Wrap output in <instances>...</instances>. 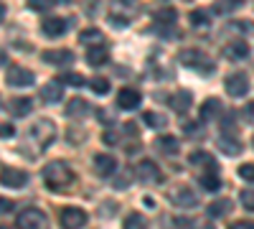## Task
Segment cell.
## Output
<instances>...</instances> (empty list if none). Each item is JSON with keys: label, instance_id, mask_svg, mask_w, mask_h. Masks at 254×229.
Instances as JSON below:
<instances>
[{"label": "cell", "instance_id": "e0dca14e", "mask_svg": "<svg viewBox=\"0 0 254 229\" xmlns=\"http://www.w3.org/2000/svg\"><path fill=\"white\" fill-rule=\"evenodd\" d=\"M61 94H64V81H49V84L41 89V97H44V102H59L61 99Z\"/></svg>", "mask_w": 254, "mask_h": 229}, {"label": "cell", "instance_id": "7c38bea8", "mask_svg": "<svg viewBox=\"0 0 254 229\" xmlns=\"http://www.w3.org/2000/svg\"><path fill=\"white\" fill-rule=\"evenodd\" d=\"M155 151H160L163 155H178L181 151V140L176 135H160L155 140Z\"/></svg>", "mask_w": 254, "mask_h": 229}, {"label": "cell", "instance_id": "8992f818", "mask_svg": "<svg viewBox=\"0 0 254 229\" xmlns=\"http://www.w3.org/2000/svg\"><path fill=\"white\" fill-rule=\"evenodd\" d=\"M0 183L8 186V189H23V186L28 183V173L20 171V168L5 165V168H0Z\"/></svg>", "mask_w": 254, "mask_h": 229}, {"label": "cell", "instance_id": "277c9868", "mask_svg": "<svg viewBox=\"0 0 254 229\" xmlns=\"http://www.w3.org/2000/svg\"><path fill=\"white\" fill-rule=\"evenodd\" d=\"M59 224L64 229H81L87 224V212L79 209V206H64L59 214Z\"/></svg>", "mask_w": 254, "mask_h": 229}, {"label": "cell", "instance_id": "ab89813d", "mask_svg": "<svg viewBox=\"0 0 254 229\" xmlns=\"http://www.w3.org/2000/svg\"><path fill=\"white\" fill-rule=\"evenodd\" d=\"M15 135V130H13V125H0V138H13Z\"/></svg>", "mask_w": 254, "mask_h": 229}, {"label": "cell", "instance_id": "836d02e7", "mask_svg": "<svg viewBox=\"0 0 254 229\" xmlns=\"http://www.w3.org/2000/svg\"><path fill=\"white\" fill-rule=\"evenodd\" d=\"M239 201H242L244 209L254 212V191H242V194H239Z\"/></svg>", "mask_w": 254, "mask_h": 229}, {"label": "cell", "instance_id": "30bf717a", "mask_svg": "<svg viewBox=\"0 0 254 229\" xmlns=\"http://www.w3.org/2000/svg\"><path fill=\"white\" fill-rule=\"evenodd\" d=\"M44 61L54 64V67H64V64H71L74 61V54L69 49H51V51H44Z\"/></svg>", "mask_w": 254, "mask_h": 229}, {"label": "cell", "instance_id": "681fc988", "mask_svg": "<svg viewBox=\"0 0 254 229\" xmlns=\"http://www.w3.org/2000/svg\"><path fill=\"white\" fill-rule=\"evenodd\" d=\"M234 3H244V0H234Z\"/></svg>", "mask_w": 254, "mask_h": 229}, {"label": "cell", "instance_id": "5bb4252c", "mask_svg": "<svg viewBox=\"0 0 254 229\" xmlns=\"http://www.w3.org/2000/svg\"><path fill=\"white\" fill-rule=\"evenodd\" d=\"M140 102H142V94L137 89H120V94H117V105L122 110H135V107H140Z\"/></svg>", "mask_w": 254, "mask_h": 229}, {"label": "cell", "instance_id": "c3c4849f", "mask_svg": "<svg viewBox=\"0 0 254 229\" xmlns=\"http://www.w3.org/2000/svg\"><path fill=\"white\" fill-rule=\"evenodd\" d=\"M203 229H214V227H208V224H206V227H203Z\"/></svg>", "mask_w": 254, "mask_h": 229}, {"label": "cell", "instance_id": "b9f144b4", "mask_svg": "<svg viewBox=\"0 0 254 229\" xmlns=\"http://www.w3.org/2000/svg\"><path fill=\"white\" fill-rule=\"evenodd\" d=\"M231 3H234V0H219V3L214 5V10H224V13H226V10L231 8Z\"/></svg>", "mask_w": 254, "mask_h": 229}, {"label": "cell", "instance_id": "8fae6325", "mask_svg": "<svg viewBox=\"0 0 254 229\" xmlns=\"http://www.w3.org/2000/svg\"><path fill=\"white\" fill-rule=\"evenodd\" d=\"M41 28H44V33H46L49 38H59V36H64V31H66V20L56 18V15H49V18H44Z\"/></svg>", "mask_w": 254, "mask_h": 229}, {"label": "cell", "instance_id": "d590c367", "mask_svg": "<svg viewBox=\"0 0 254 229\" xmlns=\"http://www.w3.org/2000/svg\"><path fill=\"white\" fill-rule=\"evenodd\" d=\"M229 28H231V31H252L254 26L249 23V20H244V23H242V20H237V23H231Z\"/></svg>", "mask_w": 254, "mask_h": 229}, {"label": "cell", "instance_id": "f1b7e54d", "mask_svg": "<svg viewBox=\"0 0 254 229\" xmlns=\"http://www.w3.org/2000/svg\"><path fill=\"white\" fill-rule=\"evenodd\" d=\"M190 163H203V165H208L211 171H216V160L211 158L208 153H203V151H193V153H190Z\"/></svg>", "mask_w": 254, "mask_h": 229}, {"label": "cell", "instance_id": "ac0fdd59", "mask_svg": "<svg viewBox=\"0 0 254 229\" xmlns=\"http://www.w3.org/2000/svg\"><path fill=\"white\" fill-rule=\"evenodd\" d=\"M216 148H219L224 155H239V153H242V143H237L231 135H224V138H219Z\"/></svg>", "mask_w": 254, "mask_h": 229}, {"label": "cell", "instance_id": "603a6c76", "mask_svg": "<svg viewBox=\"0 0 254 229\" xmlns=\"http://www.w3.org/2000/svg\"><path fill=\"white\" fill-rule=\"evenodd\" d=\"M122 229H147V219L140 212H130L122 222Z\"/></svg>", "mask_w": 254, "mask_h": 229}, {"label": "cell", "instance_id": "ffe728a7", "mask_svg": "<svg viewBox=\"0 0 254 229\" xmlns=\"http://www.w3.org/2000/svg\"><path fill=\"white\" fill-rule=\"evenodd\" d=\"M87 112H89V102L81 99V97L71 99L69 105H66V115H69V117H84Z\"/></svg>", "mask_w": 254, "mask_h": 229}, {"label": "cell", "instance_id": "83f0119b", "mask_svg": "<svg viewBox=\"0 0 254 229\" xmlns=\"http://www.w3.org/2000/svg\"><path fill=\"white\" fill-rule=\"evenodd\" d=\"M190 23H193L196 28H208V23H211V18H208V13L206 10H190Z\"/></svg>", "mask_w": 254, "mask_h": 229}, {"label": "cell", "instance_id": "ba28073f", "mask_svg": "<svg viewBox=\"0 0 254 229\" xmlns=\"http://www.w3.org/2000/svg\"><path fill=\"white\" fill-rule=\"evenodd\" d=\"M5 79H8L10 87H31L36 81V74L31 69H23V67H10Z\"/></svg>", "mask_w": 254, "mask_h": 229}, {"label": "cell", "instance_id": "9a60e30c", "mask_svg": "<svg viewBox=\"0 0 254 229\" xmlns=\"http://www.w3.org/2000/svg\"><path fill=\"white\" fill-rule=\"evenodd\" d=\"M168 102H171V107H173L176 112H181V115H183V112H188V110H190V105H193V97H190V92H186V89H183V92H176Z\"/></svg>", "mask_w": 254, "mask_h": 229}, {"label": "cell", "instance_id": "3957f363", "mask_svg": "<svg viewBox=\"0 0 254 229\" xmlns=\"http://www.w3.org/2000/svg\"><path fill=\"white\" fill-rule=\"evenodd\" d=\"M15 227L18 229H49V219H46V214L41 212V209L28 206V209H23V212L18 214Z\"/></svg>", "mask_w": 254, "mask_h": 229}, {"label": "cell", "instance_id": "f6af8a7d", "mask_svg": "<svg viewBox=\"0 0 254 229\" xmlns=\"http://www.w3.org/2000/svg\"><path fill=\"white\" fill-rule=\"evenodd\" d=\"M247 117L254 122V102H249V107H247Z\"/></svg>", "mask_w": 254, "mask_h": 229}, {"label": "cell", "instance_id": "2e32d148", "mask_svg": "<svg viewBox=\"0 0 254 229\" xmlns=\"http://www.w3.org/2000/svg\"><path fill=\"white\" fill-rule=\"evenodd\" d=\"M221 110H224L221 99H219V97H208V99L203 102V105H201V120H211V117H216Z\"/></svg>", "mask_w": 254, "mask_h": 229}, {"label": "cell", "instance_id": "8d00e7d4", "mask_svg": "<svg viewBox=\"0 0 254 229\" xmlns=\"http://www.w3.org/2000/svg\"><path fill=\"white\" fill-rule=\"evenodd\" d=\"M229 229H254V222L252 219H242V222H234Z\"/></svg>", "mask_w": 254, "mask_h": 229}, {"label": "cell", "instance_id": "e575fe53", "mask_svg": "<svg viewBox=\"0 0 254 229\" xmlns=\"http://www.w3.org/2000/svg\"><path fill=\"white\" fill-rule=\"evenodd\" d=\"M239 176L249 183H254V163H244L242 168H239Z\"/></svg>", "mask_w": 254, "mask_h": 229}, {"label": "cell", "instance_id": "7a4b0ae2", "mask_svg": "<svg viewBox=\"0 0 254 229\" xmlns=\"http://www.w3.org/2000/svg\"><path fill=\"white\" fill-rule=\"evenodd\" d=\"M181 64L183 67H188V69H198V72H203V76H208L211 72L216 69V64L211 59H206L201 51H196V49H186V51H181Z\"/></svg>", "mask_w": 254, "mask_h": 229}, {"label": "cell", "instance_id": "52a82bcc", "mask_svg": "<svg viewBox=\"0 0 254 229\" xmlns=\"http://www.w3.org/2000/svg\"><path fill=\"white\" fill-rule=\"evenodd\" d=\"M168 199H171L176 206H181V209H193V206L198 204V196H196L193 191H190L188 186H176V189L171 191V196H168Z\"/></svg>", "mask_w": 254, "mask_h": 229}, {"label": "cell", "instance_id": "f35d334b", "mask_svg": "<svg viewBox=\"0 0 254 229\" xmlns=\"http://www.w3.org/2000/svg\"><path fill=\"white\" fill-rule=\"evenodd\" d=\"M13 209H15V204H13V201L0 199V214H8V212H13Z\"/></svg>", "mask_w": 254, "mask_h": 229}, {"label": "cell", "instance_id": "9c48e42d", "mask_svg": "<svg viewBox=\"0 0 254 229\" xmlns=\"http://www.w3.org/2000/svg\"><path fill=\"white\" fill-rule=\"evenodd\" d=\"M135 176L142 183H158L160 181V168H158V163H153V160H140L135 165Z\"/></svg>", "mask_w": 254, "mask_h": 229}, {"label": "cell", "instance_id": "44dd1931", "mask_svg": "<svg viewBox=\"0 0 254 229\" xmlns=\"http://www.w3.org/2000/svg\"><path fill=\"white\" fill-rule=\"evenodd\" d=\"M107 59H110V54H107V49H104V46H92V49L87 51V61H89L92 67L107 64Z\"/></svg>", "mask_w": 254, "mask_h": 229}, {"label": "cell", "instance_id": "5b68a950", "mask_svg": "<svg viewBox=\"0 0 254 229\" xmlns=\"http://www.w3.org/2000/svg\"><path fill=\"white\" fill-rule=\"evenodd\" d=\"M224 87H226V94H229V97L239 99V97H244V94L249 92V76H247L244 72H234V74L226 76Z\"/></svg>", "mask_w": 254, "mask_h": 229}, {"label": "cell", "instance_id": "74e56055", "mask_svg": "<svg viewBox=\"0 0 254 229\" xmlns=\"http://www.w3.org/2000/svg\"><path fill=\"white\" fill-rule=\"evenodd\" d=\"M221 130H226V133L234 130V115H226V117L221 120Z\"/></svg>", "mask_w": 254, "mask_h": 229}, {"label": "cell", "instance_id": "bcb514c9", "mask_svg": "<svg viewBox=\"0 0 254 229\" xmlns=\"http://www.w3.org/2000/svg\"><path fill=\"white\" fill-rule=\"evenodd\" d=\"M3 15H5V5L0 3V20H3Z\"/></svg>", "mask_w": 254, "mask_h": 229}, {"label": "cell", "instance_id": "4fadbf2b", "mask_svg": "<svg viewBox=\"0 0 254 229\" xmlns=\"http://www.w3.org/2000/svg\"><path fill=\"white\" fill-rule=\"evenodd\" d=\"M94 168L99 176H112L117 171V158L107 155V153H99V155H94Z\"/></svg>", "mask_w": 254, "mask_h": 229}, {"label": "cell", "instance_id": "7402d4cb", "mask_svg": "<svg viewBox=\"0 0 254 229\" xmlns=\"http://www.w3.org/2000/svg\"><path fill=\"white\" fill-rule=\"evenodd\" d=\"M226 56L229 59H234V61H242L249 56V46L244 44V41H234V44H229L226 46Z\"/></svg>", "mask_w": 254, "mask_h": 229}, {"label": "cell", "instance_id": "60d3db41", "mask_svg": "<svg viewBox=\"0 0 254 229\" xmlns=\"http://www.w3.org/2000/svg\"><path fill=\"white\" fill-rule=\"evenodd\" d=\"M112 186H115L117 191H125L127 186H130V178H115V181H112Z\"/></svg>", "mask_w": 254, "mask_h": 229}, {"label": "cell", "instance_id": "f546056e", "mask_svg": "<svg viewBox=\"0 0 254 229\" xmlns=\"http://www.w3.org/2000/svg\"><path fill=\"white\" fill-rule=\"evenodd\" d=\"M89 87H92L94 94H107V92H110V79H107V76H94V79L89 81Z\"/></svg>", "mask_w": 254, "mask_h": 229}, {"label": "cell", "instance_id": "484cf974", "mask_svg": "<svg viewBox=\"0 0 254 229\" xmlns=\"http://www.w3.org/2000/svg\"><path fill=\"white\" fill-rule=\"evenodd\" d=\"M231 212V201L229 199H219V201H214L208 206V217H224V214H229Z\"/></svg>", "mask_w": 254, "mask_h": 229}, {"label": "cell", "instance_id": "f907efd6", "mask_svg": "<svg viewBox=\"0 0 254 229\" xmlns=\"http://www.w3.org/2000/svg\"><path fill=\"white\" fill-rule=\"evenodd\" d=\"M0 229H8V227H0Z\"/></svg>", "mask_w": 254, "mask_h": 229}, {"label": "cell", "instance_id": "cb8c5ba5", "mask_svg": "<svg viewBox=\"0 0 254 229\" xmlns=\"http://www.w3.org/2000/svg\"><path fill=\"white\" fill-rule=\"evenodd\" d=\"M142 122L147 125V128H155V130H163L165 125H168L165 115H158V112H153V110H147V112H142Z\"/></svg>", "mask_w": 254, "mask_h": 229}, {"label": "cell", "instance_id": "7bdbcfd3", "mask_svg": "<svg viewBox=\"0 0 254 229\" xmlns=\"http://www.w3.org/2000/svg\"><path fill=\"white\" fill-rule=\"evenodd\" d=\"M110 20L115 26H127V23H130V18H115V15H110Z\"/></svg>", "mask_w": 254, "mask_h": 229}, {"label": "cell", "instance_id": "d4e9b609", "mask_svg": "<svg viewBox=\"0 0 254 229\" xmlns=\"http://www.w3.org/2000/svg\"><path fill=\"white\" fill-rule=\"evenodd\" d=\"M198 181H201V186H203L206 191H219V189H221V178L216 176V171H208V173H203Z\"/></svg>", "mask_w": 254, "mask_h": 229}, {"label": "cell", "instance_id": "7dc6e473", "mask_svg": "<svg viewBox=\"0 0 254 229\" xmlns=\"http://www.w3.org/2000/svg\"><path fill=\"white\" fill-rule=\"evenodd\" d=\"M3 61H5V54H3V51H0V64H3Z\"/></svg>", "mask_w": 254, "mask_h": 229}, {"label": "cell", "instance_id": "1f68e13d", "mask_svg": "<svg viewBox=\"0 0 254 229\" xmlns=\"http://www.w3.org/2000/svg\"><path fill=\"white\" fill-rule=\"evenodd\" d=\"M176 10L173 8H165V10H158L155 13V20H158V23H176Z\"/></svg>", "mask_w": 254, "mask_h": 229}, {"label": "cell", "instance_id": "d6a6232c", "mask_svg": "<svg viewBox=\"0 0 254 229\" xmlns=\"http://www.w3.org/2000/svg\"><path fill=\"white\" fill-rule=\"evenodd\" d=\"M61 81H64V84H71V87H84V76L81 74H74V72L61 74Z\"/></svg>", "mask_w": 254, "mask_h": 229}, {"label": "cell", "instance_id": "6da1fadb", "mask_svg": "<svg viewBox=\"0 0 254 229\" xmlns=\"http://www.w3.org/2000/svg\"><path fill=\"white\" fill-rule=\"evenodd\" d=\"M41 176H44L46 186L54 189V191H61V189H66V186L74 183V171L69 168L66 163H61V160H54V163L44 165V173Z\"/></svg>", "mask_w": 254, "mask_h": 229}, {"label": "cell", "instance_id": "4316f807", "mask_svg": "<svg viewBox=\"0 0 254 229\" xmlns=\"http://www.w3.org/2000/svg\"><path fill=\"white\" fill-rule=\"evenodd\" d=\"M79 41H81V44H87V46H92V44H102V31H97V28H87V31H81V33H79Z\"/></svg>", "mask_w": 254, "mask_h": 229}, {"label": "cell", "instance_id": "d6986e66", "mask_svg": "<svg viewBox=\"0 0 254 229\" xmlns=\"http://www.w3.org/2000/svg\"><path fill=\"white\" fill-rule=\"evenodd\" d=\"M10 112L15 115V117H23V115H28L31 110H33V102L28 99V97H15V99H10Z\"/></svg>", "mask_w": 254, "mask_h": 229}, {"label": "cell", "instance_id": "4dcf8cb0", "mask_svg": "<svg viewBox=\"0 0 254 229\" xmlns=\"http://www.w3.org/2000/svg\"><path fill=\"white\" fill-rule=\"evenodd\" d=\"M56 3H59V0H28V5H31L33 10H38V13H46V10H51Z\"/></svg>", "mask_w": 254, "mask_h": 229}, {"label": "cell", "instance_id": "ee69618b", "mask_svg": "<svg viewBox=\"0 0 254 229\" xmlns=\"http://www.w3.org/2000/svg\"><path fill=\"white\" fill-rule=\"evenodd\" d=\"M104 143H107V145H115V143H117L115 133H104Z\"/></svg>", "mask_w": 254, "mask_h": 229}]
</instances>
